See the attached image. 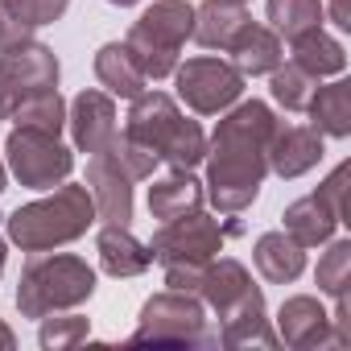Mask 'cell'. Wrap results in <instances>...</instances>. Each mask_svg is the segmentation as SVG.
Masks as SVG:
<instances>
[{
  "mask_svg": "<svg viewBox=\"0 0 351 351\" xmlns=\"http://www.w3.org/2000/svg\"><path fill=\"white\" fill-rule=\"evenodd\" d=\"M273 128H277V116L261 99H244L219 120L207 149V191H203L215 211L240 215L256 203L261 182L269 173L265 149Z\"/></svg>",
  "mask_w": 351,
  "mask_h": 351,
  "instance_id": "obj_1",
  "label": "cell"
},
{
  "mask_svg": "<svg viewBox=\"0 0 351 351\" xmlns=\"http://www.w3.org/2000/svg\"><path fill=\"white\" fill-rule=\"evenodd\" d=\"M95 223V203L87 186L62 182L54 186V195L17 207L13 215H5L9 240L21 252H46V248H62L75 244L79 236H87V228Z\"/></svg>",
  "mask_w": 351,
  "mask_h": 351,
  "instance_id": "obj_2",
  "label": "cell"
},
{
  "mask_svg": "<svg viewBox=\"0 0 351 351\" xmlns=\"http://www.w3.org/2000/svg\"><path fill=\"white\" fill-rule=\"evenodd\" d=\"M95 293V269L75 252H34L21 269L17 310L25 318H46L83 306Z\"/></svg>",
  "mask_w": 351,
  "mask_h": 351,
  "instance_id": "obj_3",
  "label": "cell"
},
{
  "mask_svg": "<svg viewBox=\"0 0 351 351\" xmlns=\"http://www.w3.org/2000/svg\"><path fill=\"white\" fill-rule=\"evenodd\" d=\"M128 136L149 145L169 169H195L207 157V136L199 120H186L165 91H141L128 112Z\"/></svg>",
  "mask_w": 351,
  "mask_h": 351,
  "instance_id": "obj_4",
  "label": "cell"
},
{
  "mask_svg": "<svg viewBox=\"0 0 351 351\" xmlns=\"http://www.w3.org/2000/svg\"><path fill=\"white\" fill-rule=\"evenodd\" d=\"M191 25H195V9L186 5V0H157V5H149L132 21L124 46L132 50V58L145 71V79L173 75V66H178V50L191 38Z\"/></svg>",
  "mask_w": 351,
  "mask_h": 351,
  "instance_id": "obj_5",
  "label": "cell"
},
{
  "mask_svg": "<svg viewBox=\"0 0 351 351\" xmlns=\"http://www.w3.org/2000/svg\"><path fill=\"white\" fill-rule=\"evenodd\" d=\"M128 343H186V347H215L219 330L207 326V310L195 293L182 289H165L153 293L141 306L136 330Z\"/></svg>",
  "mask_w": 351,
  "mask_h": 351,
  "instance_id": "obj_6",
  "label": "cell"
},
{
  "mask_svg": "<svg viewBox=\"0 0 351 351\" xmlns=\"http://www.w3.org/2000/svg\"><path fill=\"white\" fill-rule=\"evenodd\" d=\"M240 232H244V223H219L203 211H191V215L161 223L157 236L149 240V252L161 269L165 265H207L211 256L223 252V240L240 236Z\"/></svg>",
  "mask_w": 351,
  "mask_h": 351,
  "instance_id": "obj_7",
  "label": "cell"
},
{
  "mask_svg": "<svg viewBox=\"0 0 351 351\" xmlns=\"http://www.w3.org/2000/svg\"><path fill=\"white\" fill-rule=\"evenodd\" d=\"M5 153H9V169L13 178L29 191H54L71 178L75 169V157L71 149L50 136V132H34V128H13L9 141H5Z\"/></svg>",
  "mask_w": 351,
  "mask_h": 351,
  "instance_id": "obj_8",
  "label": "cell"
},
{
  "mask_svg": "<svg viewBox=\"0 0 351 351\" xmlns=\"http://www.w3.org/2000/svg\"><path fill=\"white\" fill-rule=\"evenodd\" d=\"M281 219H285V236H293L302 248L326 244L335 236V228L347 219V165H335L330 178L314 195L289 203Z\"/></svg>",
  "mask_w": 351,
  "mask_h": 351,
  "instance_id": "obj_9",
  "label": "cell"
},
{
  "mask_svg": "<svg viewBox=\"0 0 351 351\" xmlns=\"http://www.w3.org/2000/svg\"><path fill=\"white\" fill-rule=\"evenodd\" d=\"M46 91H58V58L50 46L29 42L0 54V120H13L25 99Z\"/></svg>",
  "mask_w": 351,
  "mask_h": 351,
  "instance_id": "obj_10",
  "label": "cell"
},
{
  "mask_svg": "<svg viewBox=\"0 0 351 351\" xmlns=\"http://www.w3.org/2000/svg\"><path fill=\"white\" fill-rule=\"evenodd\" d=\"M173 83L178 99L199 116H219L244 95V75L223 58H186L182 66H173Z\"/></svg>",
  "mask_w": 351,
  "mask_h": 351,
  "instance_id": "obj_11",
  "label": "cell"
},
{
  "mask_svg": "<svg viewBox=\"0 0 351 351\" xmlns=\"http://www.w3.org/2000/svg\"><path fill=\"white\" fill-rule=\"evenodd\" d=\"M66 124H71V136H75V149L79 153H104L112 145V136L120 132L116 128V104L108 91H79L66 108Z\"/></svg>",
  "mask_w": 351,
  "mask_h": 351,
  "instance_id": "obj_12",
  "label": "cell"
},
{
  "mask_svg": "<svg viewBox=\"0 0 351 351\" xmlns=\"http://www.w3.org/2000/svg\"><path fill=\"white\" fill-rule=\"evenodd\" d=\"M91 203H95V219L104 223H128L132 219V178L112 161V153H91L87 161V182Z\"/></svg>",
  "mask_w": 351,
  "mask_h": 351,
  "instance_id": "obj_13",
  "label": "cell"
},
{
  "mask_svg": "<svg viewBox=\"0 0 351 351\" xmlns=\"http://www.w3.org/2000/svg\"><path fill=\"white\" fill-rule=\"evenodd\" d=\"M269 169L277 178H302L306 169H314L322 161V132H314L310 124H281L269 136Z\"/></svg>",
  "mask_w": 351,
  "mask_h": 351,
  "instance_id": "obj_14",
  "label": "cell"
},
{
  "mask_svg": "<svg viewBox=\"0 0 351 351\" xmlns=\"http://www.w3.org/2000/svg\"><path fill=\"white\" fill-rule=\"evenodd\" d=\"M277 339L289 343V347H339L330 314L310 293H298V298L281 302V310H277Z\"/></svg>",
  "mask_w": 351,
  "mask_h": 351,
  "instance_id": "obj_15",
  "label": "cell"
},
{
  "mask_svg": "<svg viewBox=\"0 0 351 351\" xmlns=\"http://www.w3.org/2000/svg\"><path fill=\"white\" fill-rule=\"evenodd\" d=\"M228 54H232V66L244 75V79H256V75H269L285 62V46L281 38L269 29V25H256V21H244L240 34L228 42Z\"/></svg>",
  "mask_w": 351,
  "mask_h": 351,
  "instance_id": "obj_16",
  "label": "cell"
},
{
  "mask_svg": "<svg viewBox=\"0 0 351 351\" xmlns=\"http://www.w3.org/2000/svg\"><path fill=\"white\" fill-rule=\"evenodd\" d=\"M219 343H223V347H248V343H256V347H277V343H281L277 330H273V322L265 318V293H261V289H252L248 298H240V302L223 314Z\"/></svg>",
  "mask_w": 351,
  "mask_h": 351,
  "instance_id": "obj_17",
  "label": "cell"
},
{
  "mask_svg": "<svg viewBox=\"0 0 351 351\" xmlns=\"http://www.w3.org/2000/svg\"><path fill=\"white\" fill-rule=\"evenodd\" d=\"M252 289H256V285H252V277H248V269H244L240 261H232V256L215 261V256H211V261L203 265V277H199V289H195V293L223 318V314H228L240 298H248Z\"/></svg>",
  "mask_w": 351,
  "mask_h": 351,
  "instance_id": "obj_18",
  "label": "cell"
},
{
  "mask_svg": "<svg viewBox=\"0 0 351 351\" xmlns=\"http://www.w3.org/2000/svg\"><path fill=\"white\" fill-rule=\"evenodd\" d=\"M95 248H99L104 273H112V277H141V273L153 265L149 244H141V240L128 232V223H104Z\"/></svg>",
  "mask_w": 351,
  "mask_h": 351,
  "instance_id": "obj_19",
  "label": "cell"
},
{
  "mask_svg": "<svg viewBox=\"0 0 351 351\" xmlns=\"http://www.w3.org/2000/svg\"><path fill=\"white\" fill-rule=\"evenodd\" d=\"M203 182H195L191 169H169L161 182L149 186V215L169 223L178 215H191V211H203Z\"/></svg>",
  "mask_w": 351,
  "mask_h": 351,
  "instance_id": "obj_20",
  "label": "cell"
},
{
  "mask_svg": "<svg viewBox=\"0 0 351 351\" xmlns=\"http://www.w3.org/2000/svg\"><path fill=\"white\" fill-rule=\"evenodd\" d=\"M252 261H256V273L273 285H289L306 273V248L285 232H265L252 248Z\"/></svg>",
  "mask_w": 351,
  "mask_h": 351,
  "instance_id": "obj_21",
  "label": "cell"
},
{
  "mask_svg": "<svg viewBox=\"0 0 351 351\" xmlns=\"http://www.w3.org/2000/svg\"><path fill=\"white\" fill-rule=\"evenodd\" d=\"M289 46H293L289 62L302 66L306 75H314L318 83L347 71V50H343V42H335L330 34H322V25H318V29H306V34H298V38H289Z\"/></svg>",
  "mask_w": 351,
  "mask_h": 351,
  "instance_id": "obj_22",
  "label": "cell"
},
{
  "mask_svg": "<svg viewBox=\"0 0 351 351\" xmlns=\"http://www.w3.org/2000/svg\"><path fill=\"white\" fill-rule=\"evenodd\" d=\"M248 21V9L236 5V0H203L195 9V25L191 38L207 50H228V42L240 34V25Z\"/></svg>",
  "mask_w": 351,
  "mask_h": 351,
  "instance_id": "obj_23",
  "label": "cell"
},
{
  "mask_svg": "<svg viewBox=\"0 0 351 351\" xmlns=\"http://www.w3.org/2000/svg\"><path fill=\"white\" fill-rule=\"evenodd\" d=\"M306 112H310V128L314 132L335 136V141L351 136V83L347 79H335L326 87H314Z\"/></svg>",
  "mask_w": 351,
  "mask_h": 351,
  "instance_id": "obj_24",
  "label": "cell"
},
{
  "mask_svg": "<svg viewBox=\"0 0 351 351\" xmlns=\"http://www.w3.org/2000/svg\"><path fill=\"white\" fill-rule=\"evenodd\" d=\"M95 79L108 87V95H120V99H136L145 91V83H149L124 42L99 46V54H95Z\"/></svg>",
  "mask_w": 351,
  "mask_h": 351,
  "instance_id": "obj_25",
  "label": "cell"
},
{
  "mask_svg": "<svg viewBox=\"0 0 351 351\" xmlns=\"http://www.w3.org/2000/svg\"><path fill=\"white\" fill-rule=\"evenodd\" d=\"M269 21L277 38H298L322 25V0H269Z\"/></svg>",
  "mask_w": 351,
  "mask_h": 351,
  "instance_id": "obj_26",
  "label": "cell"
},
{
  "mask_svg": "<svg viewBox=\"0 0 351 351\" xmlns=\"http://www.w3.org/2000/svg\"><path fill=\"white\" fill-rule=\"evenodd\" d=\"M13 120H17V128H34V132H50V136H58L62 124H66V99H62L58 91L34 95V99H25V104L13 112Z\"/></svg>",
  "mask_w": 351,
  "mask_h": 351,
  "instance_id": "obj_27",
  "label": "cell"
},
{
  "mask_svg": "<svg viewBox=\"0 0 351 351\" xmlns=\"http://www.w3.org/2000/svg\"><path fill=\"white\" fill-rule=\"evenodd\" d=\"M273 75V99L285 108V112H306V104H310V95H314V87H318V79L314 75H306L302 66H293V62H281L277 71H269Z\"/></svg>",
  "mask_w": 351,
  "mask_h": 351,
  "instance_id": "obj_28",
  "label": "cell"
},
{
  "mask_svg": "<svg viewBox=\"0 0 351 351\" xmlns=\"http://www.w3.org/2000/svg\"><path fill=\"white\" fill-rule=\"evenodd\" d=\"M108 153H112V161L128 173L132 182L153 178V169H157V161H161L149 145H141V141H136V136H128V132H116V136H112V145H108Z\"/></svg>",
  "mask_w": 351,
  "mask_h": 351,
  "instance_id": "obj_29",
  "label": "cell"
},
{
  "mask_svg": "<svg viewBox=\"0 0 351 351\" xmlns=\"http://www.w3.org/2000/svg\"><path fill=\"white\" fill-rule=\"evenodd\" d=\"M326 244H330V240H326ZM314 281H318V289L330 293V298H343V293H347V285H351V240H335V244L322 252Z\"/></svg>",
  "mask_w": 351,
  "mask_h": 351,
  "instance_id": "obj_30",
  "label": "cell"
},
{
  "mask_svg": "<svg viewBox=\"0 0 351 351\" xmlns=\"http://www.w3.org/2000/svg\"><path fill=\"white\" fill-rule=\"evenodd\" d=\"M91 335V322L87 318H79V314H66V318H42V335H38V343L46 347V351H62V347H75V343H83Z\"/></svg>",
  "mask_w": 351,
  "mask_h": 351,
  "instance_id": "obj_31",
  "label": "cell"
},
{
  "mask_svg": "<svg viewBox=\"0 0 351 351\" xmlns=\"http://www.w3.org/2000/svg\"><path fill=\"white\" fill-rule=\"evenodd\" d=\"M34 34H38V29L9 5V0H0V54H9V50H17V46H29Z\"/></svg>",
  "mask_w": 351,
  "mask_h": 351,
  "instance_id": "obj_32",
  "label": "cell"
},
{
  "mask_svg": "<svg viewBox=\"0 0 351 351\" xmlns=\"http://www.w3.org/2000/svg\"><path fill=\"white\" fill-rule=\"evenodd\" d=\"M9 5L34 25V29H42V25H50V21H58L66 9H71V0H9Z\"/></svg>",
  "mask_w": 351,
  "mask_h": 351,
  "instance_id": "obj_33",
  "label": "cell"
},
{
  "mask_svg": "<svg viewBox=\"0 0 351 351\" xmlns=\"http://www.w3.org/2000/svg\"><path fill=\"white\" fill-rule=\"evenodd\" d=\"M330 21H335V29H351V0H330Z\"/></svg>",
  "mask_w": 351,
  "mask_h": 351,
  "instance_id": "obj_34",
  "label": "cell"
},
{
  "mask_svg": "<svg viewBox=\"0 0 351 351\" xmlns=\"http://www.w3.org/2000/svg\"><path fill=\"white\" fill-rule=\"evenodd\" d=\"M13 343H17V339H13V330H9L5 322H0V347H13Z\"/></svg>",
  "mask_w": 351,
  "mask_h": 351,
  "instance_id": "obj_35",
  "label": "cell"
},
{
  "mask_svg": "<svg viewBox=\"0 0 351 351\" xmlns=\"http://www.w3.org/2000/svg\"><path fill=\"white\" fill-rule=\"evenodd\" d=\"M5 186H9V169H5V161H0V195H5Z\"/></svg>",
  "mask_w": 351,
  "mask_h": 351,
  "instance_id": "obj_36",
  "label": "cell"
},
{
  "mask_svg": "<svg viewBox=\"0 0 351 351\" xmlns=\"http://www.w3.org/2000/svg\"><path fill=\"white\" fill-rule=\"evenodd\" d=\"M5 256H9V248H5V240H0V273H5Z\"/></svg>",
  "mask_w": 351,
  "mask_h": 351,
  "instance_id": "obj_37",
  "label": "cell"
},
{
  "mask_svg": "<svg viewBox=\"0 0 351 351\" xmlns=\"http://www.w3.org/2000/svg\"><path fill=\"white\" fill-rule=\"evenodd\" d=\"M108 5H120V9H128V5H136V0H108Z\"/></svg>",
  "mask_w": 351,
  "mask_h": 351,
  "instance_id": "obj_38",
  "label": "cell"
},
{
  "mask_svg": "<svg viewBox=\"0 0 351 351\" xmlns=\"http://www.w3.org/2000/svg\"><path fill=\"white\" fill-rule=\"evenodd\" d=\"M236 5H248V0H236Z\"/></svg>",
  "mask_w": 351,
  "mask_h": 351,
  "instance_id": "obj_39",
  "label": "cell"
}]
</instances>
